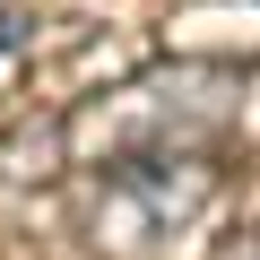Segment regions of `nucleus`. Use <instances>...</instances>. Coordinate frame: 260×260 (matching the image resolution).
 <instances>
[{
  "mask_svg": "<svg viewBox=\"0 0 260 260\" xmlns=\"http://www.w3.org/2000/svg\"><path fill=\"white\" fill-rule=\"evenodd\" d=\"M243 121V70L225 61H156L121 78L113 95H87L61 113L70 165H113V156H225Z\"/></svg>",
  "mask_w": 260,
  "mask_h": 260,
  "instance_id": "f257e3e1",
  "label": "nucleus"
},
{
  "mask_svg": "<svg viewBox=\"0 0 260 260\" xmlns=\"http://www.w3.org/2000/svg\"><path fill=\"white\" fill-rule=\"evenodd\" d=\"M225 208V156H113L78 165V234L104 260H174Z\"/></svg>",
  "mask_w": 260,
  "mask_h": 260,
  "instance_id": "f03ea898",
  "label": "nucleus"
},
{
  "mask_svg": "<svg viewBox=\"0 0 260 260\" xmlns=\"http://www.w3.org/2000/svg\"><path fill=\"white\" fill-rule=\"evenodd\" d=\"M35 44V9L26 0H0V52H26Z\"/></svg>",
  "mask_w": 260,
  "mask_h": 260,
  "instance_id": "7ed1b4c3",
  "label": "nucleus"
}]
</instances>
